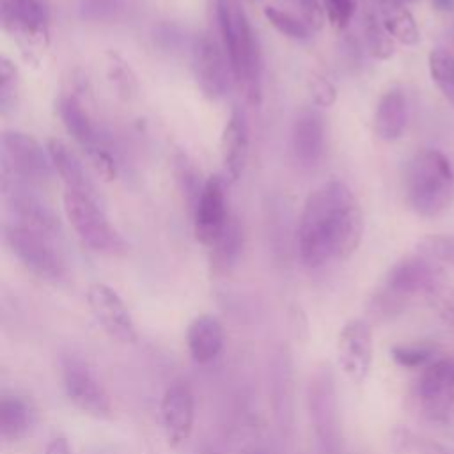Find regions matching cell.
Wrapping results in <instances>:
<instances>
[{"instance_id": "60d3db41", "label": "cell", "mask_w": 454, "mask_h": 454, "mask_svg": "<svg viewBox=\"0 0 454 454\" xmlns=\"http://www.w3.org/2000/svg\"><path fill=\"white\" fill-rule=\"evenodd\" d=\"M294 4L300 5L301 18L307 21V25L312 30L321 28V25L325 21V11L319 5V0H294Z\"/></svg>"}, {"instance_id": "e575fe53", "label": "cell", "mask_w": 454, "mask_h": 454, "mask_svg": "<svg viewBox=\"0 0 454 454\" xmlns=\"http://www.w3.org/2000/svg\"><path fill=\"white\" fill-rule=\"evenodd\" d=\"M434 346L426 342H411V344H395L390 348L392 360L406 369L426 367L433 362Z\"/></svg>"}, {"instance_id": "ee69618b", "label": "cell", "mask_w": 454, "mask_h": 454, "mask_svg": "<svg viewBox=\"0 0 454 454\" xmlns=\"http://www.w3.org/2000/svg\"><path fill=\"white\" fill-rule=\"evenodd\" d=\"M431 4L436 11H442V12L454 11V0H431Z\"/></svg>"}, {"instance_id": "836d02e7", "label": "cell", "mask_w": 454, "mask_h": 454, "mask_svg": "<svg viewBox=\"0 0 454 454\" xmlns=\"http://www.w3.org/2000/svg\"><path fill=\"white\" fill-rule=\"evenodd\" d=\"M18 67L7 57L0 59V112L2 115H9L18 105V90L20 78Z\"/></svg>"}, {"instance_id": "7402d4cb", "label": "cell", "mask_w": 454, "mask_h": 454, "mask_svg": "<svg viewBox=\"0 0 454 454\" xmlns=\"http://www.w3.org/2000/svg\"><path fill=\"white\" fill-rule=\"evenodd\" d=\"M408 124V103L401 89H388L374 112V131L381 140L392 142L403 137Z\"/></svg>"}, {"instance_id": "8d00e7d4", "label": "cell", "mask_w": 454, "mask_h": 454, "mask_svg": "<svg viewBox=\"0 0 454 454\" xmlns=\"http://www.w3.org/2000/svg\"><path fill=\"white\" fill-rule=\"evenodd\" d=\"M429 305L436 310V314L454 328V287L447 284H438L426 294Z\"/></svg>"}, {"instance_id": "cb8c5ba5", "label": "cell", "mask_w": 454, "mask_h": 454, "mask_svg": "<svg viewBox=\"0 0 454 454\" xmlns=\"http://www.w3.org/2000/svg\"><path fill=\"white\" fill-rule=\"evenodd\" d=\"M59 115L66 131L76 140L83 153L101 144L98 129L94 128L89 114L83 110L74 96H64L59 101Z\"/></svg>"}, {"instance_id": "ffe728a7", "label": "cell", "mask_w": 454, "mask_h": 454, "mask_svg": "<svg viewBox=\"0 0 454 454\" xmlns=\"http://www.w3.org/2000/svg\"><path fill=\"white\" fill-rule=\"evenodd\" d=\"M225 332L218 317L200 314L193 317L186 328V348L193 362L209 364L223 349Z\"/></svg>"}, {"instance_id": "3957f363", "label": "cell", "mask_w": 454, "mask_h": 454, "mask_svg": "<svg viewBox=\"0 0 454 454\" xmlns=\"http://www.w3.org/2000/svg\"><path fill=\"white\" fill-rule=\"evenodd\" d=\"M406 199L411 209L434 218L454 202V170L445 154L436 149L419 151L406 167Z\"/></svg>"}, {"instance_id": "d6a6232c", "label": "cell", "mask_w": 454, "mask_h": 454, "mask_svg": "<svg viewBox=\"0 0 454 454\" xmlns=\"http://www.w3.org/2000/svg\"><path fill=\"white\" fill-rule=\"evenodd\" d=\"M129 7V0H80L78 12L83 20L110 23L121 20Z\"/></svg>"}, {"instance_id": "5bb4252c", "label": "cell", "mask_w": 454, "mask_h": 454, "mask_svg": "<svg viewBox=\"0 0 454 454\" xmlns=\"http://www.w3.org/2000/svg\"><path fill=\"white\" fill-rule=\"evenodd\" d=\"M374 346L371 326L358 317L348 319L337 333V362L346 378L364 383L372 369Z\"/></svg>"}, {"instance_id": "ab89813d", "label": "cell", "mask_w": 454, "mask_h": 454, "mask_svg": "<svg viewBox=\"0 0 454 454\" xmlns=\"http://www.w3.org/2000/svg\"><path fill=\"white\" fill-rule=\"evenodd\" d=\"M310 94L314 103L321 108H330L337 101V89L325 76L316 74L310 78Z\"/></svg>"}, {"instance_id": "f35d334b", "label": "cell", "mask_w": 454, "mask_h": 454, "mask_svg": "<svg viewBox=\"0 0 454 454\" xmlns=\"http://www.w3.org/2000/svg\"><path fill=\"white\" fill-rule=\"evenodd\" d=\"M355 0H323V11L328 23L335 28H346L355 14Z\"/></svg>"}, {"instance_id": "d6986e66", "label": "cell", "mask_w": 454, "mask_h": 454, "mask_svg": "<svg viewBox=\"0 0 454 454\" xmlns=\"http://www.w3.org/2000/svg\"><path fill=\"white\" fill-rule=\"evenodd\" d=\"M248 124L245 114L234 108L223 126L220 138V154L223 163V174L229 181H238L245 170L248 160Z\"/></svg>"}, {"instance_id": "277c9868", "label": "cell", "mask_w": 454, "mask_h": 454, "mask_svg": "<svg viewBox=\"0 0 454 454\" xmlns=\"http://www.w3.org/2000/svg\"><path fill=\"white\" fill-rule=\"evenodd\" d=\"M443 273L436 261L413 254L397 261L383 278V284L371 298V309L376 316L390 317L404 310L410 298L427 294L442 284Z\"/></svg>"}, {"instance_id": "7bdbcfd3", "label": "cell", "mask_w": 454, "mask_h": 454, "mask_svg": "<svg viewBox=\"0 0 454 454\" xmlns=\"http://www.w3.org/2000/svg\"><path fill=\"white\" fill-rule=\"evenodd\" d=\"M239 454H268V450L261 442H250L239 450Z\"/></svg>"}, {"instance_id": "f6af8a7d", "label": "cell", "mask_w": 454, "mask_h": 454, "mask_svg": "<svg viewBox=\"0 0 454 454\" xmlns=\"http://www.w3.org/2000/svg\"><path fill=\"white\" fill-rule=\"evenodd\" d=\"M199 454H222L220 450H216L215 447H209V445H204L202 449H200V452Z\"/></svg>"}, {"instance_id": "4dcf8cb0", "label": "cell", "mask_w": 454, "mask_h": 454, "mask_svg": "<svg viewBox=\"0 0 454 454\" xmlns=\"http://www.w3.org/2000/svg\"><path fill=\"white\" fill-rule=\"evenodd\" d=\"M429 73L445 99L454 106V55L445 50L429 53Z\"/></svg>"}, {"instance_id": "b9f144b4", "label": "cell", "mask_w": 454, "mask_h": 454, "mask_svg": "<svg viewBox=\"0 0 454 454\" xmlns=\"http://www.w3.org/2000/svg\"><path fill=\"white\" fill-rule=\"evenodd\" d=\"M44 454H71V447L66 436H55L46 443Z\"/></svg>"}, {"instance_id": "52a82bcc", "label": "cell", "mask_w": 454, "mask_h": 454, "mask_svg": "<svg viewBox=\"0 0 454 454\" xmlns=\"http://www.w3.org/2000/svg\"><path fill=\"white\" fill-rule=\"evenodd\" d=\"M4 241L21 266L37 278L59 282L64 277L66 266L53 247V239L20 223L7 222L4 225Z\"/></svg>"}, {"instance_id": "44dd1931", "label": "cell", "mask_w": 454, "mask_h": 454, "mask_svg": "<svg viewBox=\"0 0 454 454\" xmlns=\"http://www.w3.org/2000/svg\"><path fill=\"white\" fill-rule=\"evenodd\" d=\"M46 149H48L53 170L60 177V181L64 183L66 190L80 192V193H87V195L96 197L94 186H92L90 179L85 174L83 163L69 149V145L66 142H62L60 138H50Z\"/></svg>"}, {"instance_id": "e0dca14e", "label": "cell", "mask_w": 454, "mask_h": 454, "mask_svg": "<svg viewBox=\"0 0 454 454\" xmlns=\"http://www.w3.org/2000/svg\"><path fill=\"white\" fill-rule=\"evenodd\" d=\"M426 411L434 420H445L454 404V358H436L427 364L417 383Z\"/></svg>"}, {"instance_id": "f546056e", "label": "cell", "mask_w": 454, "mask_h": 454, "mask_svg": "<svg viewBox=\"0 0 454 454\" xmlns=\"http://www.w3.org/2000/svg\"><path fill=\"white\" fill-rule=\"evenodd\" d=\"M174 168H176V176H177V183L183 192V197L188 202L190 211H193L197 199L204 188V183H200V172L193 165V161L183 153L176 154Z\"/></svg>"}, {"instance_id": "9a60e30c", "label": "cell", "mask_w": 454, "mask_h": 454, "mask_svg": "<svg viewBox=\"0 0 454 454\" xmlns=\"http://www.w3.org/2000/svg\"><path fill=\"white\" fill-rule=\"evenodd\" d=\"M192 218L195 239L211 248L232 218L229 213L225 181L222 176L215 174L204 181V188L192 211Z\"/></svg>"}, {"instance_id": "d4e9b609", "label": "cell", "mask_w": 454, "mask_h": 454, "mask_svg": "<svg viewBox=\"0 0 454 454\" xmlns=\"http://www.w3.org/2000/svg\"><path fill=\"white\" fill-rule=\"evenodd\" d=\"M273 406L280 424L287 426L293 417V372L289 351L282 348L273 358Z\"/></svg>"}, {"instance_id": "1f68e13d", "label": "cell", "mask_w": 454, "mask_h": 454, "mask_svg": "<svg viewBox=\"0 0 454 454\" xmlns=\"http://www.w3.org/2000/svg\"><path fill=\"white\" fill-rule=\"evenodd\" d=\"M364 35L369 53L378 60H387L394 55V37L385 28L383 21L376 16L367 14L364 23Z\"/></svg>"}, {"instance_id": "7a4b0ae2", "label": "cell", "mask_w": 454, "mask_h": 454, "mask_svg": "<svg viewBox=\"0 0 454 454\" xmlns=\"http://www.w3.org/2000/svg\"><path fill=\"white\" fill-rule=\"evenodd\" d=\"M215 14L234 83L250 105L259 106L262 101V57L257 34L245 11L232 0H215Z\"/></svg>"}, {"instance_id": "ac0fdd59", "label": "cell", "mask_w": 454, "mask_h": 454, "mask_svg": "<svg viewBox=\"0 0 454 454\" xmlns=\"http://www.w3.org/2000/svg\"><path fill=\"white\" fill-rule=\"evenodd\" d=\"M325 117L317 108H303L291 128V151L301 167H314L325 153Z\"/></svg>"}, {"instance_id": "7c38bea8", "label": "cell", "mask_w": 454, "mask_h": 454, "mask_svg": "<svg viewBox=\"0 0 454 454\" xmlns=\"http://www.w3.org/2000/svg\"><path fill=\"white\" fill-rule=\"evenodd\" d=\"M192 66L200 92L211 101L222 99L234 83L227 53L222 43L209 34L195 37L192 46Z\"/></svg>"}, {"instance_id": "4316f807", "label": "cell", "mask_w": 454, "mask_h": 454, "mask_svg": "<svg viewBox=\"0 0 454 454\" xmlns=\"http://www.w3.org/2000/svg\"><path fill=\"white\" fill-rule=\"evenodd\" d=\"M383 25L388 30V34L401 44L413 46L420 39V32L415 23V18L401 4H390L385 7Z\"/></svg>"}, {"instance_id": "83f0119b", "label": "cell", "mask_w": 454, "mask_h": 454, "mask_svg": "<svg viewBox=\"0 0 454 454\" xmlns=\"http://www.w3.org/2000/svg\"><path fill=\"white\" fill-rule=\"evenodd\" d=\"M106 78L121 99L129 101L137 96L138 82L131 66L112 50L106 53Z\"/></svg>"}, {"instance_id": "74e56055", "label": "cell", "mask_w": 454, "mask_h": 454, "mask_svg": "<svg viewBox=\"0 0 454 454\" xmlns=\"http://www.w3.org/2000/svg\"><path fill=\"white\" fill-rule=\"evenodd\" d=\"M85 156L90 163V167L94 168V172L103 179V181H114L117 176V165L114 161V156L110 154V151L99 144L89 151H85Z\"/></svg>"}, {"instance_id": "f1b7e54d", "label": "cell", "mask_w": 454, "mask_h": 454, "mask_svg": "<svg viewBox=\"0 0 454 454\" xmlns=\"http://www.w3.org/2000/svg\"><path fill=\"white\" fill-rule=\"evenodd\" d=\"M262 14L266 18V21L284 37L293 39V41H309L312 37V28L307 25V21L303 18L294 16L289 11L278 9L275 5H264Z\"/></svg>"}, {"instance_id": "30bf717a", "label": "cell", "mask_w": 454, "mask_h": 454, "mask_svg": "<svg viewBox=\"0 0 454 454\" xmlns=\"http://www.w3.org/2000/svg\"><path fill=\"white\" fill-rule=\"evenodd\" d=\"M2 25L28 53L50 43V9L44 0H2Z\"/></svg>"}, {"instance_id": "8fae6325", "label": "cell", "mask_w": 454, "mask_h": 454, "mask_svg": "<svg viewBox=\"0 0 454 454\" xmlns=\"http://www.w3.org/2000/svg\"><path fill=\"white\" fill-rule=\"evenodd\" d=\"M7 209L12 216L11 222L28 227L50 239H55L62 232L60 220L53 207L34 190V186L4 177L2 181Z\"/></svg>"}, {"instance_id": "603a6c76", "label": "cell", "mask_w": 454, "mask_h": 454, "mask_svg": "<svg viewBox=\"0 0 454 454\" xmlns=\"http://www.w3.org/2000/svg\"><path fill=\"white\" fill-rule=\"evenodd\" d=\"M35 411L32 403L14 392H5L0 397V434L7 442L25 438L34 426Z\"/></svg>"}, {"instance_id": "9c48e42d", "label": "cell", "mask_w": 454, "mask_h": 454, "mask_svg": "<svg viewBox=\"0 0 454 454\" xmlns=\"http://www.w3.org/2000/svg\"><path fill=\"white\" fill-rule=\"evenodd\" d=\"M309 415L319 454H344L339 434V408L330 365L319 367L309 385Z\"/></svg>"}, {"instance_id": "8992f818", "label": "cell", "mask_w": 454, "mask_h": 454, "mask_svg": "<svg viewBox=\"0 0 454 454\" xmlns=\"http://www.w3.org/2000/svg\"><path fill=\"white\" fill-rule=\"evenodd\" d=\"M53 165L32 135L7 129L2 135V177H11L30 186H44L53 177Z\"/></svg>"}, {"instance_id": "2e32d148", "label": "cell", "mask_w": 454, "mask_h": 454, "mask_svg": "<svg viewBox=\"0 0 454 454\" xmlns=\"http://www.w3.org/2000/svg\"><path fill=\"white\" fill-rule=\"evenodd\" d=\"M160 413L168 447L176 449L183 445L190 438L195 422V395L186 380L177 378L167 385L161 395Z\"/></svg>"}, {"instance_id": "d590c367", "label": "cell", "mask_w": 454, "mask_h": 454, "mask_svg": "<svg viewBox=\"0 0 454 454\" xmlns=\"http://www.w3.org/2000/svg\"><path fill=\"white\" fill-rule=\"evenodd\" d=\"M417 254L426 255L436 262L454 264V236L429 234L419 239Z\"/></svg>"}, {"instance_id": "5b68a950", "label": "cell", "mask_w": 454, "mask_h": 454, "mask_svg": "<svg viewBox=\"0 0 454 454\" xmlns=\"http://www.w3.org/2000/svg\"><path fill=\"white\" fill-rule=\"evenodd\" d=\"M62 204L73 231L89 250L103 255H121L128 250L124 238L101 209L98 197L66 190Z\"/></svg>"}, {"instance_id": "ba28073f", "label": "cell", "mask_w": 454, "mask_h": 454, "mask_svg": "<svg viewBox=\"0 0 454 454\" xmlns=\"http://www.w3.org/2000/svg\"><path fill=\"white\" fill-rule=\"evenodd\" d=\"M60 383L67 401L82 413L101 420L112 417V399L82 356L69 353L60 358Z\"/></svg>"}, {"instance_id": "4fadbf2b", "label": "cell", "mask_w": 454, "mask_h": 454, "mask_svg": "<svg viewBox=\"0 0 454 454\" xmlns=\"http://www.w3.org/2000/svg\"><path fill=\"white\" fill-rule=\"evenodd\" d=\"M87 305L101 330L119 344H135L138 339L133 316L115 289L94 282L87 289Z\"/></svg>"}, {"instance_id": "484cf974", "label": "cell", "mask_w": 454, "mask_h": 454, "mask_svg": "<svg viewBox=\"0 0 454 454\" xmlns=\"http://www.w3.org/2000/svg\"><path fill=\"white\" fill-rule=\"evenodd\" d=\"M243 252V229L236 216L231 218L225 231L209 248V262L215 273L231 271Z\"/></svg>"}, {"instance_id": "6da1fadb", "label": "cell", "mask_w": 454, "mask_h": 454, "mask_svg": "<svg viewBox=\"0 0 454 454\" xmlns=\"http://www.w3.org/2000/svg\"><path fill=\"white\" fill-rule=\"evenodd\" d=\"M364 215L351 188L332 179L317 186L305 199L296 245L307 268H319L332 259L351 257L362 243Z\"/></svg>"}]
</instances>
